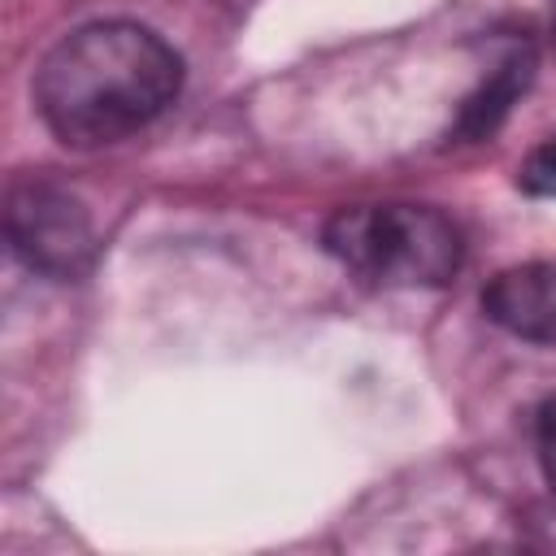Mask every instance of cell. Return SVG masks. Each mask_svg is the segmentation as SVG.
<instances>
[{"label": "cell", "mask_w": 556, "mask_h": 556, "mask_svg": "<svg viewBox=\"0 0 556 556\" xmlns=\"http://www.w3.org/2000/svg\"><path fill=\"white\" fill-rule=\"evenodd\" d=\"M4 230H9L13 252L30 269L61 278V282L87 274V265L96 256V230H91L87 204L70 187H61L43 174L17 178L9 187Z\"/></svg>", "instance_id": "cell-3"}, {"label": "cell", "mask_w": 556, "mask_h": 556, "mask_svg": "<svg viewBox=\"0 0 556 556\" xmlns=\"http://www.w3.org/2000/svg\"><path fill=\"white\" fill-rule=\"evenodd\" d=\"M530 74H534V52H530V48H513V52L486 74V83L460 104L452 135L465 139V143H469V139H486V135L504 122V113L513 109V100L526 91Z\"/></svg>", "instance_id": "cell-5"}, {"label": "cell", "mask_w": 556, "mask_h": 556, "mask_svg": "<svg viewBox=\"0 0 556 556\" xmlns=\"http://www.w3.org/2000/svg\"><path fill=\"white\" fill-rule=\"evenodd\" d=\"M182 87V56L139 22L70 30L35 70V109L70 148H104L161 117Z\"/></svg>", "instance_id": "cell-1"}, {"label": "cell", "mask_w": 556, "mask_h": 556, "mask_svg": "<svg viewBox=\"0 0 556 556\" xmlns=\"http://www.w3.org/2000/svg\"><path fill=\"white\" fill-rule=\"evenodd\" d=\"M534 439H539V465L556 491V400H547L539 408V426H534Z\"/></svg>", "instance_id": "cell-7"}, {"label": "cell", "mask_w": 556, "mask_h": 556, "mask_svg": "<svg viewBox=\"0 0 556 556\" xmlns=\"http://www.w3.org/2000/svg\"><path fill=\"white\" fill-rule=\"evenodd\" d=\"M326 252L374 287H443L456 278L465 243L434 204H352L326 222Z\"/></svg>", "instance_id": "cell-2"}, {"label": "cell", "mask_w": 556, "mask_h": 556, "mask_svg": "<svg viewBox=\"0 0 556 556\" xmlns=\"http://www.w3.org/2000/svg\"><path fill=\"white\" fill-rule=\"evenodd\" d=\"M517 182H521L530 195H556V135H552L547 143H539V148L526 156Z\"/></svg>", "instance_id": "cell-6"}, {"label": "cell", "mask_w": 556, "mask_h": 556, "mask_svg": "<svg viewBox=\"0 0 556 556\" xmlns=\"http://www.w3.org/2000/svg\"><path fill=\"white\" fill-rule=\"evenodd\" d=\"M482 313L526 343L556 348V265L530 261L500 269L482 287Z\"/></svg>", "instance_id": "cell-4"}]
</instances>
